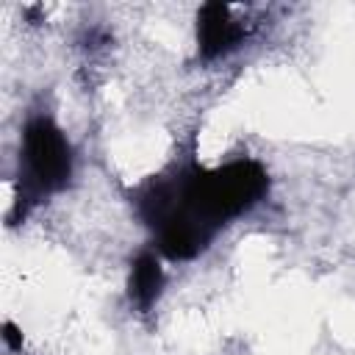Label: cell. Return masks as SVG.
<instances>
[{"mask_svg": "<svg viewBox=\"0 0 355 355\" xmlns=\"http://www.w3.org/2000/svg\"><path fill=\"white\" fill-rule=\"evenodd\" d=\"M75 155L67 133L53 116L36 114L22 128L19 144V180H17V214H28L33 202L61 191L72 178Z\"/></svg>", "mask_w": 355, "mask_h": 355, "instance_id": "7a4b0ae2", "label": "cell"}, {"mask_svg": "<svg viewBox=\"0 0 355 355\" xmlns=\"http://www.w3.org/2000/svg\"><path fill=\"white\" fill-rule=\"evenodd\" d=\"M164 291V266L161 258L150 250L139 252L130 263V275H128V294L136 302V308L150 311L155 305V300Z\"/></svg>", "mask_w": 355, "mask_h": 355, "instance_id": "277c9868", "label": "cell"}, {"mask_svg": "<svg viewBox=\"0 0 355 355\" xmlns=\"http://www.w3.org/2000/svg\"><path fill=\"white\" fill-rule=\"evenodd\" d=\"M3 341L8 349H22V330L14 322H3Z\"/></svg>", "mask_w": 355, "mask_h": 355, "instance_id": "5b68a950", "label": "cell"}, {"mask_svg": "<svg viewBox=\"0 0 355 355\" xmlns=\"http://www.w3.org/2000/svg\"><path fill=\"white\" fill-rule=\"evenodd\" d=\"M247 28L241 19L233 17L230 6L225 3H205L197 11V50L205 61L222 58L241 47Z\"/></svg>", "mask_w": 355, "mask_h": 355, "instance_id": "3957f363", "label": "cell"}, {"mask_svg": "<svg viewBox=\"0 0 355 355\" xmlns=\"http://www.w3.org/2000/svg\"><path fill=\"white\" fill-rule=\"evenodd\" d=\"M178 178L180 205L211 230L252 211L269 191V175L252 158H236L214 169L186 164L178 169Z\"/></svg>", "mask_w": 355, "mask_h": 355, "instance_id": "6da1fadb", "label": "cell"}]
</instances>
